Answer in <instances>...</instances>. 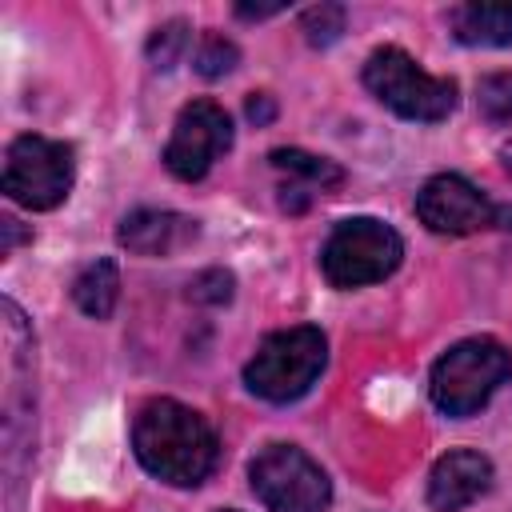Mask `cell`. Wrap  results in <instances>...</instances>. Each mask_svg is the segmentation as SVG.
I'll return each mask as SVG.
<instances>
[{
    "label": "cell",
    "mask_w": 512,
    "mask_h": 512,
    "mask_svg": "<svg viewBox=\"0 0 512 512\" xmlns=\"http://www.w3.org/2000/svg\"><path fill=\"white\" fill-rule=\"evenodd\" d=\"M132 448H136V460L152 476L176 488H196L216 468V456H220V444L208 420L196 408L168 400V396L148 400L136 412Z\"/></svg>",
    "instance_id": "cell-1"
},
{
    "label": "cell",
    "mask_w": 512,
    "mask_h": 512,
    "mask_svg": "<svg viewBox=\"0 0 512 512\" xmlns=\"http://www.w3.org/2000/svg\"><path fill=\"white\" fill-rule=\"evenodd\" d=\"M512 376V352L492 336H472L452 344L432 368V404L444 416H472L480 412L496 388Z\"/></svg>",
    "instance_id": "cell-2"
},
{
    "label": "cell",
    "mask_w": 512,
    "mask_h": 512,
    "mask_svg": "<svg viewBox=\"0 0 512 512\" xmlns=\"http://www.w3.org/2000/svg\"><path fill=\"white\" fill-rule=\"evenodd\" d=\"M324 360H328V340L320 328L312 324L280 328L244 364V384L260 400L288 404V400H300L316 384V376L324 372Z\"/></svg>",
    "instance_id": "cell-3"
},
{
    "label": "cell",
    "mask_w": 512,
    "mask_h": 512,
    "mask_svg": "<svg viewBox=\"0 0 512 512\" xmlns=\"http://www.w3.org/2000/svg\"><path fill=\"white\" fill-rule=\"evenodd\" d=\"M368 92L404 120H444L456 108V84L448 76L424 72L404 48H376L364 60Z\"/></svg>",
    "instance_id": "cell-4"
},
{
    "label": "cell",
    "mask_w": 512,
    "mask_h": 512,
    "mask_svg": "<svg viewBox=\"0 0 512 512\" xmlns=\"http://www.w3.org/2000/svg\"><path fill=\"white\" fill-rule=\"evenodd\" d=\"M400 260H404L400 232L376 216L340 220L320 252V268H324L328 284H336V288L376 284V280L392 276L400 268Z\"/></svg>",
    "instance_id": "cell-5"
},
{
    "label": "cell",
    "mask_w": 512,
    "mask_h": 512,
    "mask_svg": "<svg viewBox=\"0 0 512 512\" xmlns=\"http://www.w3.org/2000/svg\"><path fill=\"white\" fill-rule=\"evenodd\" d=\"M248 480L268 512H324L332 504L324 468L296 444H268L252 460Z\"/></svg>",
    "instance_id": "cell-6"
},
{
    "label": "cell",
    "mask_w": 512,
    "mask_h": 512,
    "mask_svg": "<svg viewBox=\"0 0 512 512\" xmlns=\"http://www.w3.org/2000/svg\"><path fill=\"white\" fill-rule=\"evenodd\" d=\"M76 176V160H72V144L64 140H48V136H16L4 152V192L32 208V212H48L56 208Z\"/></svg>",
    "instance_id": "cell-7"
},
{
    "label": "cell",
    "mask_w": 512,
    "mask_h": 512,
    "mask_svg": "<svg viewBox=\"0 0 512 512\" xmlns=\"http://www.w3.org/2000/svg\"><path fill=\"white\" fill-rule=\"evenodd\" d=\"M416 216L424 228L440 236H472L492 228H512V208L484 196L476 184H468L456 172L432 176L416 196Z\"/></svg>",
    "instance_id": "cell-8"
},
{
    "label": "cell",
    "mask_w": 512,
    "mask_h": 512,
    "mask_svg": "<svg viewBox=\"0 0 512 512\" xmlns=\"http://www.w3.org/2000/svg\"><path fill=\"white\" fill-rule=\"evenodd\" d=\"M232 148V120L216 100H192L180 108L164 144V168L176 180H200L220 152Z\"/></svg>",
    "instance_id": "cell-9"
},
{
    "label": "cell",
    "mask_w": 512,
    "mask_h": 512,
    "mask_svg": "<svg viewBox=\"0 0 512 512\" xmlns=\"http://www.w3.org/2000/svg\"><path fill=\"white\" fill-rule=\"evenodd\" d=\"M492 484V464L488 456L472 452V448H456L448 456H440L428 472V504L436 512H460L472 500H480Z\"/></svg>",
    "instance_id": "cell-10"
},
{
    "label": "cell",
    "mask_w": 512,
    "mask_h": 512,
    "mask_svg": "<svg viewBox=\"0 0 512 512\" xmlns=\"http://www.w3.org/2000/svg\"><path fill=\"white\" fill-rule=\"evenodd\" d=\"M116 236L136 256H168L196 236V220L176 216V212H160V208H136L120 220Z\"/></svg>",
    "instance_id": "cell-11"
},
{
    "label": "cell",
    "mask_w": 512,
    "mask_h": 512,
    "mask_svg": "<svg viewBox=\"0 0 512 512\" xmlns=\"http://www.w3.org/2000/svg\"><path fill=\"white\" fill-rule=\"evenodd\" d=\"M268 160H272V168H280L288 176V184H284V208H292V212L308 208L312 196H320V192H328V188H336L344 180V172L332 160L312 156V152H300V148H276Z\"/></svg>",
    "instance_id": "cell-12"
},
{
    "label": "cell",
    "mask_w": 512,
    "mask_h": 512,
    "mask_svg": "<svg viewBox=\"0 0 512 512\" xmlns=\"http://www.w3.org/2000/svg\"><path fill=\"white\" fill-rule=\"evenodd\" d=\"M448 24H452V36L472 48H508L512 44V4H496V0L456 4L448 12Z\"/></svg>",
    "instance_id": "cell-13"
},
{
    "label": "cell",
    "mask_w": 512,
    "mask_h": 512,
    "mask_svg": "<svg viewBox=\"0 0 512 512\" xmlns=\"http://www.w3.org/2000/svg\"><path fill=\"white\" fill-rule=\"evenodd\" d=\"M72 300L84 316L108 320L116 300H120V272L112 260H92L76 280H72Z\"/></svg>",
    "instance_id": "cell-14"
},
{
    "label": "cell",
    "mask_w": 512,
    "mask_h": 512,
    "mask_svg": "<svg viewBox=\"0 0 512 512\" xmlns=\"http://www.w3.org/2000/svg\"><path fill=\"white\" fill-rule=\"evenodd\" d=\"M188 44H192V32H188L184 20H168V24H160V28L148 36V60H152V68L168 72V68L188 52Z\"/></svg>",
    "instance_id": "cell-15"
},
{
    "label": "cell",
    "mask_w": 512,
    "mask_h": 512,
    "mask_svg": "<svg viewBox=\"0 0 512 512\" xmlns=\"http://www.w3.org/2000/svg\"><path fill=\"white\" fill-rule=\"evenodd\" d=\"M476 108L484 120L492 124H508L512 120V72H492L476 84Z\"/></svg>",
    "instance_id": "cell-16"
},
{
    "label": "cell",
    "mask_w": 512,
    "mask_h": 512,
    "mask_svg": "<svg viewBox=\"0 0 512 512\" xmlns=\"http://www.w3.org/2000/svg\"><path fill=\"white\" fill-rule=\"evenodd\" d=\"M344 16H348V12H344L340 4H312V8L300 16V32H304V40H308L312 48H328V44L340 40Z\"/></svg>",
    "instance_id": "cell-17"
},
{
    "label": "cell",
    "mask_w": 512,
    "mask_h": 512,
    "mask_svg": "<svg viewBox=\"0 0 512 512\" xmlns=\"http://www.w3.org/2000/svg\"><path fill=\"white\" fill-rule=\"evenodd\" d=\"M236 60H240L236 44H232V40H224L220 32H208V36L200 40V48H196V72H200L204 80H216V76L232 72V68H236Z\"/></svg>",
    "instance_id": "cell-18"
},
{
    "label": "cell",
    "mask_w": 512,
    "mask_h": 512,
    "mask_svg": "<svg viewBox=\"0 0 512 512\" xmlns=\"http://www.w3.org/2000/svg\"><path fill=\"white\" fill-rule=\"evenodd\" d=\"M188 296L200 304H228L232 300V276L224 268H208L188 284Z\"/></svg>",
    "instance_id": "cell-19"
},
{
    "label": "cell",
    "mask_w": 512,
    "mask_h": 512,
    "mask_svg": "<svg viewBox=\"0 0 512 512\" xmlns=\"http://www.w3.org/2000/svg\"><path fill=\"white\" fill-rule=\"evenodd\" d=\"M276 116V104H272V96L268 92H256V96H248V120H256V124H268Z\"/></svg>",
    "instance_id": "cell-20"
},
{
    "label": "cell",
    "mask_w": 512,
    "mask_h": 512,
    "mask_svg": "<svg viewBox=\"0 0 512 512\" xmlns=\"http://www.w3.org/2000/svg\"><path fill=\"white\" fill-rule=\"evenodd\" d=\"M276 12H284V4H236V16H244V20H264Z\"/></svg>",
    "instance_id": "cell-21"
},
{
    "label": "cell",
    "mask_w": 512,
    "mask_h": 512,
    "mask_svg": "<svg viewBox=\"0 0 512 512\" xmlns=\"http://www.w3.org/2000/svg\"><path fill=\"white\" fill-rule=\"evenodd\" d=\"M0 224H4V252H12V248H16L20 240H28V236L20 232V220H12V216H4Z\"/></svg>",
    "instance_id": "cell-22"
},
{
    "label": "cell",
    "mask_w": 512,
    "mask_h": 512,
    "mask_svg": "<svg viewBox=\"0 0 512 512\" xmlns=\"http://www.w3.org/2000/svg\"><path fill=\"white\" fill-rule=\"evenodd\" d=\"M500 156H504V168H508V176H512V140L500 148Z\"/></svg>",
    "instance_id": "cell-23"
},
{
    "label": "cell",
    "mask_w": 512,
    "mask_h": 512,
    "mask_svg": "<svg viewBox=\"0 0 512 512\" xmlns=\"http://www.w3.org/2000/svg\"><path fill=\"white\" fill-rule=\"evenodd\" d=\"M220 512H232V508H220Z\"/></svg>",
    "instance_id": "cell-24"
}]
</instances>
